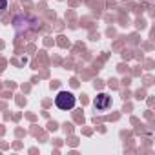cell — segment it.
<instances>
[{"instance_id":"1","label":"cell","mask_w":155,"mask_h":155,"mask_svg":"<svg viewBox=\"0 0 155 155\" xmlns=\"http://www.w3.org/2000/svg\"><path fill=\"white\" fill-rule=\"evenodd\" d=\"M55 104H57L58 110L68 111V110H73V108H75V104H77V97H75L71 91H58L57 97H55Z\"/></svg>"},{"instance_id":"2","label":"cell","mask_w":155,"mask_h":155,"mask_svg":"<svg viewBox=\"0 0 155 155\" xmlns=\"http://www.w3.org/2000/svg\"><path fill=\"white\" fill-rule=\"evenodd\" d=\"M93 106H95L97 111H106L111 106V97L108 93H99L95 97V101H93Z\"/></svg>"},{"instance_id":"3","label":"cell","mask_w":155,"mask_h":155,"mask_svg":"<svg viewBox=\"0 0 155 155\" xmlns=\"http://www.w3.org/2000/svg\"><path fill=\"white\" fill-rule=\"evenodd\" d=\"M8 9V0H0V15H4Z\"/></svg>"}]
</instances>
